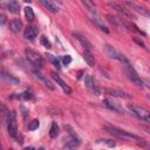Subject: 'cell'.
<instances>
[{
    "label": "cell",
    "instance_id": "obj_1",
    "mask_svg": "<svg viewBox=\"0 0 150 150\" xmlns=\"http://www.w3.org/2000/svg\"><path fill=\"white\" fill-rule=\"evenodd\" d=\"M104 129H105V131H108L109 134H111V135H114L118 138H122V139H125V141H135V142H137L142 145H146L145 141L142 137H139L137 135H134L129 131H125L123 129H120V128H116V127H112V125H105Z\"/></svg>",
    "mask_w": 150,
    "mask_h": 150
},
{
    "label": "cell",
    "instance_id": "obj_2",
    "mask_svg": "<svg viewBox=\"0 0 150 150\" xmlns=\"http://www.w3.org/2000/svg\"><path fill=\"white\" fill-rule=\"evenodd\" d=\"M128 109L138 120L150 123V111L148 109H145L144 107H141V105L135 104V103H129L128 104Z\"/></svg>",
    "mask_w": 150,
    "mask_h": 150
},
{
    "label": "cell",
    "instance_id": "obj_3",
    "mask_svg": "<svg viewBox=\"0 0 150 150\" xmlns=\"http://www.w3.org/2000/svg\"><path fill=\"white\" fill-rule=\"evenodd\" d=\"M6 124L9 136L16 138L18 137V123H16V114L15 111H8L6 115Z\"/></svg>",
    "mask_w": 150,
    "mask_h": 150
},
{
    "label": "cell",
    "instance_id": "obj_4",
    "mask_svg": "<svg viewBox=\"0 0 150 150\" xmlns=\"http://www.w3.org/2000/svg\"><path fill=\"white\" fill-rule=\"evenodd\" d=\"M104 53H105L110 59L117 60V61H120L121 63H123L124 66L130 64L129 61H128V59H127L122 53H120L115 47H112V46H110V45H105V46H104Z\"/></svg>",
    "mask_w": 150,
    "mask_h": 150
},
{
    "label": "cell",
    "instance_id": "obj_5",
    "mask_svg": "<svg viewBox=\"0 0 150 150\" xmlns=\"http://www.w3.org/2000/svg\"><path fill=\"white\" fill-rule=\"evenodd\" d=\"M25 55H26V59H27L35 68H42V66H43V60H42V56H41L39 53H36V52H34V50H32V49H26V50H25Z\"/></svg>",
    "mask_w": 150,
    "mask_h": 150
},
{
    "label": "cell",
    "instance_id": "obj_6",
    "mask_svg": "<svg viewBox=\"0 0 150 150\" xmlns=\"http://www.w3.org/2000/svg\"><path fill=\"white\" fill-rule=\"evenodd\" d=\"M125 74H127V76H128V79H129L134 84H136V86H138V87H142V86H143V81L139 79V76L137 75V73L135 71V69L131 67V64L125 66Z\"/></svg>",
    "mask_w": 150,
    "mask_h": 150
},
{
    "label": "cell",
    "instance_id": "obj_7",
    "mask_svg": "<svg viewBox=\"0 0 150 150\" xmlns=\"http://www.w3.org/2000/svg\"><path fill=\"white\" fill-rule=\"evenodd\" d=\"M103 103H104V105H105L107 108H109V109L112 110V111L121 112V114L124 112L123 107H122L117 101H115V100H112V98H105V100L103 101Z\"/></svg>",
    "mask_w": 150,
    "mask_h": 150
},
{
    "label": "cell",
    "instance_id": "obj_8",
    "mask_svg": "<svg viewBox=\"0 0 150 150\" xmlns=\"http://www.w3.org/2000/svg\"><path fill=\"white\" fill-rule=\"evenodd\" d=\"M38 33H39V29H38V27L36 26H34V25H29V26H27L26 28H25V30H23V36L27 39V40H34L36 36H38Z\"/></svg>",
    "mask_w": 150,
    "mask_h": 150
},
{
    "label": "cell",
    "instance_id": "obj_9",
    "mask_svg": "<svg viewBox=\"0 0 150 150\" xmlns=\"http://www.w3.org/2000/svg\"><path fill=\"white\" fill-rule=\"evenodd\" d=\"M50 77L56 82V84H59L61 88H62V90L66 93V94H70L71 93V89H70V87L68 86V84H66V82L56 74V73H54V71H52L50 73Z\"/></svg>",
    "mask_w": 150,
    "mask_h": 150
},
{
    "label": "cell",
    "instance_id": "obj_10",
    "mask_svg": "<svg viewBox=\"0 0 150 150\" xmlns=\"http://www.w3.org/2000/svg\"><path fill=\"white\" fill-rule=\"evenodd\" d=\"M73 35H74V38L82 45V47L84 48V50H89V52H90V50L93 49V45L90 43V41H89L86 36H83V35H81V34H79V33H74Z\"/></svg>",
    "mask_w": 150,
    "mask_h": 150
},
{
    "label": "cell",
    "instance_id": "obj_11",
    "mask_svg": "<svg viewBox=\"0 0 150 150\" xmlns=\"http://www.w3.org/2000/svg\"><path fill=\"white\" fill-rule=\"evenodd\" d=\"M105 93L112 97H121V98H130L131 95L128 94V93H124L122 90H118V89H112V88H107L105 89Z\"/></svg>",
    "mask_w": 150,
    "mask_h": 150
},
{
    "label": "cell",
    "instance_id": "obj_12",
    "mask_svg": "<svg viewBox=\"0 0 150 150\" xmlns=\"http://www.w3.org/2000/svg\"><path fill=\"white\" fill-rule=\"evenodd\" d=\"M109 5L112 7V8H115L116 11H118L120 13H122L123 15H125V16H128V18H135L134 16V14L128 9V8H125L123 5H121V4H117V2H109Z\"/></svg>",
    "mask_w": 150,
    "mask_h": 150
},
{
    "label": "cell",
    "instance_id": "obj_13",
    "mask_svg": "<svg viewBox=\"0 0 150 150\" xmlns=\"http://www.w3.org/2000/svg\"><path fill=\"white\" fill-rule=\"evenodd\" d=\"M84 83H86V86H87L89 89L94 90L96 94L100 93V89H98V87H97V84H96V81H95L94 76H91L90 74H87V75H86V77H84Z\"/></svg>",
    "mask_w": 150,
    "mask_h": 150
},
{
    "label": "cell",
    "instance_id": "obj_14",
    "mask_svg": "<svg viewBox=\"0 0 150 150\" xmlns=\"http://www.w3.org/2000/svg\"><path fill=\"white\" fill-rule=\"evenodd\" d=\"M23 28V25H22V21L18 18H14L9 21V29L13 32V33H20Z\"/></svg>",
    "mask_w": 150,
    "mask_h": 150
},
{
    "label": "cell",
    "instance_id": "obj_15",
    "mask_svg": "<svg viewBox=\"0 0 150 150\" xmlns=\"http://www.w3.org/2000/svg\"><path fill=\"white\" fill-rule=\"evenodd\" d=\"M124 5L130 6L132 9H136L137 12H139L141 14H143V15H145V16H150V11H148L146 8H144V7L139 6L138 4L134 2V1H124Z\"/></svg>",
    "mask_w": 150,
    "mask_h": 150
},
{
    "label": "cell",
    "instance_id": "obj_16",
    "mask_svg": "<svg viewBox=\"0 0 150 150\" xmlns=\"http://www.w3.org/2000/svg\"><path fill=\"white\" fill-rule=\"evenodd\" d=\"M80 143H81V141L79 137H71V139L68 141L63 145V150H75L80 145Z\"/></svg>",
    "mask_w": 150,
    "mask_h": 150
},
{
    "label": "cell",
    "instance_id": "obj_17",
    "mask_svg": "<svg viewBox=\"0 0 150 150\" xmlns=\"http://www.w3.org/2000/svg\"><path fill=\"white\" fill-rule=\"evenodd\" d=\"M33 74H34V76H35V77H36V79H38V80H39V81H40L45 87H47V88H48V89H50V90H53V89H54V86H53V84H52V83H50V82H49V81H48V80H47V79H46L41 73H39V71L34 70V71H33Z\"/></svg>",
    "mask_w": 150,
    "mask_h": 150
},
{
    "label": "cell",
    "instance_id": "obj_18",
    "mask_svg": "<svg viewBox=\"0 0 150 150\" xmlns=\"http://www.w3.org/2000/svg\"><path fill=\"white\" fill-rule=\"evenodd\" d=\"M91 20H93V21L98 26V28H100L101 30H103V32H105V33H108V32H109L108 27L103 23V20H102V19H101L96 13H93V14H91Z\"/></svg>",
    "mask_w": 150,
    "mask_h": 150
},
{
    "label": "cell",
    "instance_id": "obj_19",
    "mask_svg": "<svg viewBox=\"0 0 150 150\" xmlns=\"http://www.w3.org/2000/svg\"><path fill=\"white\" fill-rule=\"evenodd\" d=\"M1 77H2L6 82H8L9 84H18V83H19V79H16L15 76H13L12 74H9V73H7V71H5V70L1 71Z\"/></svg>",
    "mask_w": 150,
    "mask_h": 150
},
{
    "label": "cell",
    "instance_id": "obj_20",
    "mask_svg": "<svg viewBox=\"0 0 150 150\" xmlns=\"http://www.w3.org/2000/svg\"><path fill=\"white\" fill-rule=\"evenodd\" d=\"M40 4L41 5H43L49 12H52V13H56L57 11H59V7L53 2V1H50V0H40Z\"/></svg>",
    "mask_w": 150,
    "mask_h": 150
},
{
    "label": "cell",
    "instance_id": "obj_21",
    "mask_svg": "<svg viewBox=\"0 0 150 150\" xmlns=\"http://www.w3.org/2000/svg\"><path fill=\"white\" fill-rule=\"evenodd\" d=\"M6 7H7V9L11 12V13H19V11H20V6H19V4L16 2V1H9V2H7L6 4Z\"/></svg>",
    "mask_w": 150,
    "mask_h": 150
},
{
    "label": "cell",
    "instance_id": "obj_22",
    "mask_svg": "<svg viewBox=\"0 0 150 150\" xmlns=\"http://www.w3.org/2000/svg\"><path fill=\"white\" fill-rule=\"evenodd\" d=\"M83 59L86 60V62L89 64V66H94L95 64V59H94V56H93V54L89 52V50H83Z\"/></svg>",
    "mask_w": 150,
    "mask_h": 150
},
{
    "label": "cell",
    "instance_id": "obj_23",
    "mask_svg": "<svg viewBox=\"0 0 150 150\" xmlns=\"http://www.w3.org/2000/svg\"><path fill=\"white\" fill-rule=\"evenodd\" d=\"M25 16H26V19L28 20V21H33L34 20V18H35V15H34V12H33V8L32 7H26L25 8Z\"/></svg>",
    "mask_w": 150,
    "mask_h": 150
},
{
    "label": "cell",
    "instance_id": "obj_24",
    "mask_svg": "<svg viewBox=\"0 0 150 150\" xmlns=\"http://www.w3.org/2000/svg\"><path fill=\"white\" fill-rule=\"evenodd\" d=\"M57 135H59V127H57L56 123H53L52 127H50V130H49V136H50L52 138H54V137H56Z\"/></svg>",
    "mask_w": 150,
    "mask_h": 150
},
{
    "label": "cell",
    "instance_id": "obj_25",
    "mask_svg": "<svg viewBox=\"0 0 150 150\" xmlns=\"http://www.w3.org/2000/svg\"><path fill=\"white\" fill-rule=\"evenodd\" d=\"M40 42H41V45H42L43 47H46V48H50V47H52L50 41H49L45 35H42V36L40 38Z\"/></svg>",
    "mask_w": 150,
    "mask_h": 150
},
{
    "label": "cell",
    "instance_id": "obj_26",
    "mask_svg": "<svg viewBox=\"0 0 150 150\" xmlns=\"http://www.w3.org/2000/svg\"><path fill=\"white\" fill-rule=\"evenodd\" d=\"M82 4L88 8V11L90 12V14H93V13H96V11H95V6L91 4V2H89V1H82Z\"/></svg>",
    "mask_w": 150,
    "mask_h": 150
},
{
    "label": "cell",
    "instance_id": "obj_27",
    "mask_svg": "<svg viewBox=\"0 0 150 150\" xmlns=\"http://www.w3.org/2000/svg\"><path fill=\"white\" fill-rule=\"evenodd\" d=\"M39 120H33L32 122H29V124H28V129L29 130H35V129H38L39 128Z\"/></svg>",
    "mask_w": 150,
    "mask_h": 150
},
{
    "label": "cell",
    "instance_id": "obj_28",
    "mask_svg": "<svg viewBox=\"0 0 150 150\" xmlns=\"http://www.w3.org/2000/svg\"><path fill=\"white\" fill-rule=\"evenodd\" d=\"M48 57H49V60L55 64V67L57 68V69H60L61 68V66H60V60L57 59V57H55V56H53V55H47Z\"/></svg>",
    "mask_w": 150,
    "mask_h": 150
},
{
    "label": "cell",
    "instance_id": "obj_29",
    "mask_svg": "<svg viewBox=\"0 0 150 150\" xmlns=\"http://www.w3.org/2000/svg\"><path fill=\"white\" fill-rule=\"evenodd\" d=\"M62 62L67 66V64H69V63L71 62V57H70L69 55H63V56H62Z\"/></svg>",
    "mask_w": 150,
    "mask_h": 150
},
{
    "label": "cell",
    "instance_id": "obj_30",
    "mask_svg": "<svg viewBox=\"0 0 150 150\" xmlns=\"http://www.w3.org/2000/svg\"><path fill=\"white\" fill-rule=\"evenodd\" d=\"M100 142H103V143L108 144L109 146H114V145H115V142H112V141H110V139H98L97 143H100Z\"/></svg>",
    "mask_w": 150,
    "mask_h": 150
},
{
    "label": "cell",
    "instance_id": "obj_31",
    "mask_svg": "<svg viewBox=\"0 0 150 150\" xmlns=\"http://www.w3.org/2000/svg\"><path fill=\"white\" fill-rule=\"evenodd\" d=\"M134 41H135L136 43H138L139 46H142L144 49H146V47H145V45H144V42H143L142 40H139V39H137V38H134Z\"/></svg>",
    "mask_w": 150,
    "mask_h": 150
},
{
    "label": "cell",
    "instance_id": "obj_32",
    "mask_svg": "<svg viewBox=\"0 0 150 150\" xmlns=\"http://www.w3.org/2000/svg\"><path fill=\"white\" fill-rule=\"evenodd\" d=\"M0 18H1V20H0V22H1V25H4V23L6 22V15H5L4 13H1V15H0Z\"/></svg>",
    "mask_w": 150,
    "mask_h": 150
},
{
    "label": "cell",
    "instance_id": "obj_33",
    "mask_svg": "<svg viewBox=\"0 0 150 150\" xmlns=\"http://www.w3.org/2000/svg\"><path fill=\"white\" fill-rule=\"evenodd\" d=\"M30 97H32V93H30V91L23 93V98H30Z\"/></svg>",
    "mask_w": 150,
    "mask_h": 150
},
{
    "label": "cell",
    "instance_id": "obj_34",
    "mask_svg": "<svg viewBox=\"0 0 150 150\" xmlns=\"http://www.w3.org/2000/svg\"><path fill=\"white\" fill-rule=\"evenodd\" d=\"M142 129H143L146 134H149V135H150V127H142Z\"/></svg>",
    "mask_w": 150,
    "mask_h": 150
},
{
    "label": "cell",
    "instance_id": "obj_35",
    "mask_svg": "<svg viewBox=\"0 0 150 150\" xmlns=\"http://www.w3.org/2000/svg\"><path fill=\"white\" fill-rule=\"evenodd\" d=\"M25 150H33V148H32V146H29V148H26Z\"/></svg>",
    "mask_w": 150,
    "mask_h": 150
},
{
    "label": "cell",
    "instance_id": "obj_36",
    "mask_svg": "<svg viewBox=\"0 0 150 150\" xmlns=\"http://www.w3.org/2000/svg\"><path fill=\"white\" fill-rule=\"evenodd\" d=\"M38 150H45V149H43V148H39Z\"/></svg>",
    "mask_w": 150,
    "mask_h": 150
},
{
    "label": "cell",
    "instance_id": "obj_37",
    "mask_svg": "<svg viewBox=\"0 0 150 150\" xmlns=\"http://www.w3.org/2000/svg\"><path fill=\"white\" fill-rule=\"evenodd\" d=\"M148 149H149V150H150V146H148Z\"/></svg>",
    "mask_w": 150,
    "mask_h": 150
},
{
    "label": "cell",
    "instance_id": "obj_38",
    "mask_svg": "<svg viewBox=\"0 0 150 150\" xmlns=\"http://www.w3.org/2000/svg\"><path fill=\"white\" fill-rule=\"evenodd\" d=\"M148 97H149V98H150V95H148Z\"/></svg>",
    "mask_w": 150,
    "mask_h": 150
},
{
    "label": "cell",
    "instance_id": "obj_39",
    "mask_svg": "<svg viewBox=\"0 0 150 150\" xmlns=\"http://www.w3.org/2000/svg\"><path fill=\"white\" fill-rule=\"evenodd\" d=\"M9 150H13V149H9Z\"/></svg>",
    "mask_w": 150,
    "mask_h": 150
}]
</instances>
